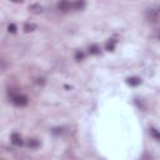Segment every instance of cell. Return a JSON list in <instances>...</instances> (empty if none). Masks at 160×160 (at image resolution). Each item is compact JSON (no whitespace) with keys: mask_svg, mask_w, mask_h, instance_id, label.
<instances>
[{"mask_svg":"<svg viewBox=\"0 0 160 160\" xmlns=\"http://www.w3.org/2000/svg\"><path fill=\"white\" fill-rule=\"evenodd\" d=\"M148 19L150 21H153V23H156L158 19H159V12L156 9H150L148 12Z\"/></svg>","mask_w":160,"mask_h":160,"instance_id":"2","label":"cell"},{"mask_svg":"<svg viewBox=\"0 0 160 160\" xmlns=\"http://www.w3.org/2000/svg\"><path fill=\"white\" fill-rule=\"evenodd\" d=\"M150 134H151V136L154 138L155 140H159L160 139V135L158 133V129H155V128H151V129H150Z\"/></svg>","mask_w":160,"mask_h":160,"instance_id":"12","label":"cell"},{"mask_svg":"<svg viewBox=\"0 0 160 160\" xmlns=\"http://www.w3.org/2000/svg\"><path fill=\"white\" fill-rule=\"evenodd\" d=\"M28 146H29L30 149H36V148L40 146V141H39L38 139H29Z\"/></svg>","mask_w":160,"mask_h":160,"instance_id":"7","label":"cell"},{"mask_svg":"<svg viewBox=\"0 0 160 160\" xmlns=\"http://www.w3.org/2000/svg\"><path fill=\"white\" fill-rule=\"evenodd\" d=\"M89 53H90V54H93V55L99 54V53H100V48H99V45H97V44L90 45V48H89Z\"/></svg>","mask_w":160,"mask_h":160,"instance_id":"8","label":"cell"},{"mask_svg":"<svg viewBox=\"0 0 160 160\" xmlns=\"http://www.w3.org/2000/svg\"><path fill=\"white\" fill-rule=\"evenodd\" d=\"M85 4L84 2H77V3H73V9H75V10H83L85 8Z\"/></svg>","mask_w":160,"mask_h":160,"instance_id":"9","label":"cell"},{"mask_svg":"<svg viewBox=\"0 0 160 160\" xmlns=\"http://www.w3.org/2000/svg\"><path fill=\"white\" fill-rule=\"evenodd\" d=\"M6 68V64L4 63V60H0V71H4Z\"/></svg>","mask_w":160,"mask_h":160,"instance_id":"15","label":"cell"},{"mask_svg":"<svg viewBox=\"0 0 160 160\" xmlns=\"http://www.w3.org/2000/svg\"><path fill=\"white\" fill-rule=\"evenodd\" d=\"M73 8V3H69V2H60L58 3V9L61 10V12H68Z\"/></svg>","mask_w":160,"mask_h":160,"instance_id":"3","label":"cell"},{"mask_svg":"<svg viewBox=\"0 0 160 160\" xmlns=\"http://www.w3.org/2000/svg\"><path fill=\"white\" fill-rule=\"evenodd\" d=\"M30 10L33 13H35V14H40V13H43V6L40 4H31L30 5Z\"/></svg>","mask_w":160,"mask_h":160,"instance_id":"6","label":"cell"},{"mask_svg":"<svg viewBox=\"0 0 160 160\" xmlns=\"http://www.w3.org/2000/svg\"><path fill=\"white\" fill-rule=\"evenodd\" d=\"M12 143H13L14 145H16V146H19V145H21V144H23V139H21L20 134H18V133H14V134L12 135Z\"/></svg>","mask_w":160,"mask_h":160,"instance_id":"4","label":"cell"},{"mask_svg":"<svg viewBox=\"0 0 160 160\" xmlns=\"http://www.w3.org/2000/svg\"><path fill=\"white\" fill-rule=\"evenodd\" d=\"M35 29H36V25L35 24H29L28 23V24L24 25V30L26 31V33H29V31H34Z\"/></svg>","mask_w":160,"mask_h":160,"instance_id":"11","label":"cell"},{"mask_svg":"<svg viewBox=\"0 0 160 160\" xmlns=\"http://www.w3.org/2000/svg\"><path fill=\"white\" fill-rule=\"evenodd\" d=\"M8 30H9V33H16V25L15 24H10L9 26H8Z\"/></svg>","mask_w":160,"mask_h":160,"instance_id":"14","label":"cell"},{"mask_svg":"<svg viewBox=\"0 0 160 160\" xmlns=\"http://www.w3.org/2000/svg\"><path fill=\"white\" fill-rule=\"evenodd\" d=\"M10 99H12L13 104H15L16 106H25L29 103L28 97L24 95V94H13L12 93V98H10Z\"/></svg>","mask_w":160,"mask_h":160,"instance_id":"1","label":"cell"},{"mask_svg":"<svg viewBox=\"0 0 160 160\" xmlns=\"http://www.w3.org/2000/svg\"><path fill=\"white\" fill-rule=\"evenodd\" d=\"M140 83H141V79L136 78V77H133V78L128 79V84H130L131 87H138V85H140Z\"/></svg>","mask_w":160,"mask_h":160,"instance_id":"5","label":"cell"},{"mask_svg":"<svg viewBox=\"0 0 160 160\" xmlns=\"http://www.w3.org/2000/svg\"><path fill=\"white\" fill-rule=\"evenodd\" d=\"M84 58H85V53H84V51L78 50V51L75 53V60H77V61H81V60H84Z\"/></svg>","mask_w":160,"mask_h":160,"instance_id":"10","label":"cell"},{"mask_svg":"<svg viewBox=\"0 0 160 160\" xmlns=\"http://www.w3.org/2000/svg\"><path fill=\"white\" fill-rule=\"evenodd\" d=\"M115 40H111L110 43H108V45H106V50L108 51H113L114 50V48H115Z\"/></svg>","mask_w":160,"mask_h":160,"instance_id":"13","label":"cell"}]
</instances>
